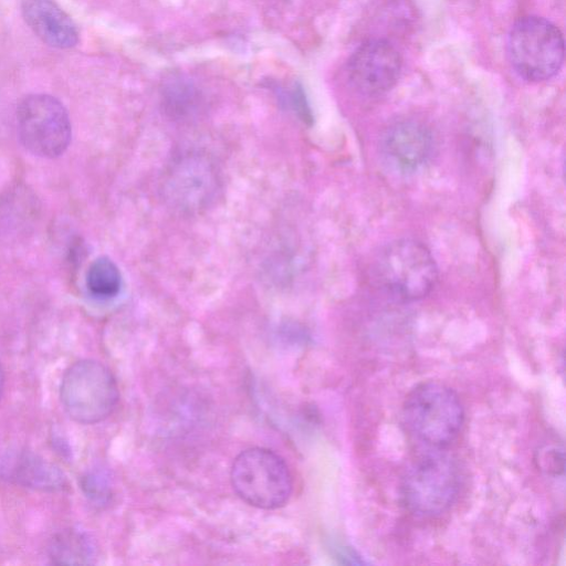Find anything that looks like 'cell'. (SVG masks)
Here are the masks:
<instances>
[{
    "mask_svg": "<svg viewBox=\"0 0 566 566\" xmlns=\"http://www.w3.org/2000/svg\"><path fill=\"white\" fill-rule=\"evenodd\" d=\"M460 490V471L446 448H422L403 470L400 492L406 507L417 516L444 513Z\"/></svg>",
    "mask_w": 566,
    "mask_h": 566,
    "instance_id": "1",
    "label": "cell"
},
{
    "mask_svg": "<svg viewBox=\"0 0 566 566\" xmlns=\"http://www.w3.org/2000/svg\"><path fill=\"white\" fill-rule=\"evenodd\" d=\"M49 556L57 565H87L94 562L95 546L86 533L64 530L52 537Z\"/></svg>",
    "mask_w": 566,
    "mask_h": 566,
    "instance_id": "14",
    "label": "cell"
},
{
    "mask_svg": "<svg viewBox=\"0 0 566 566\" xmlns=\"http://www.w3.org/2000/svg\"><path fill=\"white\" fill-rule=\"evenodd\" d=\"M21 12L31 31L44 44L61 50L77 44L75 23L53 0H21Z\"/></svg>",
    "mask_w": 566,
    "mask_h": 566,
    "instance_id": "11",
    "label": "cell"
},
{
    "mask_svg": "<svg viewBox=\"0 0 566 566\" xmlns=\"http://www.w3.org/2000/svg\"><path fill=\"white\" fill-rule=\"evenodd\" d=\"M161 106L167 116L175 120L193 118L202 106V95L189 78H169L161 88Z\"/></svg>",
    "mask_w": 566,
    "mask_h": 566,
    "instance_id": "13",
    "label": "cell"
},
{
    "mask_svg": "<svg viewBox=\"0 0 566 566\" xmlns=\"http://www.w3.org/2000/svg\"><path fill=\"white\" fill-rule=\"evenodd\" d=\"M402 59L396 46L385 39L361 43L347 62L352 86L365 95H380L391 90L401 73Z\"/></svg>",
    "mask_w": 566,
    "mask_h": 566,
    "instance_id": "9",
    "label": "cell"
},
{
    "mask_svg": "<svg viewBox=\"0 0 566 566\" xmlns=\"http://www.w3.org/2000/svg\"><path fill=\"white\" fill-rule=\"evenodd\" d=\"M118 398L116 379L101 361L81 359L63 374L61 403L77 423L94 424L105 420L114 411Z\"/></svg>",
    "mask_w": 566,
    "mask_h": 566,
    "instance_id": "4",
    "label": "cell"
},
{
    "mask_svg": "<svg viewBox=\"0 0 566 566\" xmlns=\"http://www.w3.org/2000/svg\"><path fill=\"white\" fill-rule=\"evenodd\" d=\"M219 189L214 164L198 153L184 154L167 167L161 181L165 200L182 212L206 208Z\"/></svg>",
    "mask_w": 566,
    "mask_h": 566,
    "instance_id": "8",
    "label": "cell"
},
{
    "mask_svg": "<svg viewBox=\"0 0 566 566\" xmlns=\"http://www.w3.org/2000/svg\"><path fill=\"white\" fill-rule=\"evenodd\" d=\"M230 479L242 501L263 510L283 506L293 490L292 475L285 461L265 448L242 451L232 463Z\"/></svg>",
    "mask_w": 566,
    "mask_h": 566,
    "instance_id": "5",
    "label": "cell"
},
{
    "mask_svg": "<svg viewBox=\"0 0 566 566\" xmlns=\"http://www.w3.org/2000/svg\"><path fill=\"white\" fill-rule=\"evenodd\" d=\"M0 475L24 488L46 492L60 491L66 485V478L59 467L31 452L2 457Z\"/></svg>",
    "mask_w": 566,
    "mask_h": 566,
    "instance_id": "12",
    "label": "cell"
},
{
    "mask_svg": "<svg viewBox=\"0 0 566 566\" xmlns=\"http://www.w3.org/2000/svg\"><path fill=\"white\" fill-rule=\"evenodd\" d=\"M402 418L407 431L422 448H446L458 437L464 410L450 387L423 381L407 395Z\"/></svg>",
    "mask_w": 566,
    "mask_h": 566,
    "instance_id": "2",
    "label": "cell"
},
{
    "mask_svg": "<svg viewBox=\"0 0 566 566\" xmlns=\"http://www.w3.org/2000/svg\"><path fill=\"white\" fill-rule=\"evenodd\" d=\"M433 145L431 130L413 119L390 125L381 137L384 155L402 171H413L424 165L432 154Z\"/></svg>",
    "mask_w": 566,
    "mask_h": 566,
    "instance_id": "10",
    "label": "cell"
},
{
    "mask_svg": "<svg viewBox=\"0 0 566 566\" xmlns=\"http://www.w3.org/2000/svg\"><path fill=\"white\" fill-rule=\"evenodd\" d=\"M507 52L513 69L521 77L531 82L545 81L563 65L564 38L547 19L524 17L510 31Z\"/></svg>",
    "mask_w": 566,
    "mask_h": 566,
    "instance_id": "6",
    "label": "cell"
},
{
    "mask_svg": "<svg viewBox=\"0 0 566 566\" xmlns=\"http://www.w3.org/2000/svg\"><path fill=\"white\" fill-rule=\"evenodd\" d=\"M539 465L548 474L558 475L564 472L563 449L548 447L543 450L539 458Z\"/></svg>",
    "mask_w": 566,
    "mask_h": 566,
    "instance_id": "17",
    "label": "cell"
},
{
    "mask_svg": "<svg viewBox=\"0 0 566 566\" xmlns=\"http://www.w3.org/2000/svg\"><path fill=\"white\" fill-rule=\"evenodd\" d=\"M373 272L379 286L400 301L427 296L438 280V269L430 251L413 239L387 244L376 256Z\"/></svg>",
    "mask_w": 566,
    "mask_h": 566,
    "instance_id": "3",
    "label": "cell"
},
{
    "mask_svg": "<svg viewBox=\"0 0 566 566\" xmlns=\"http://www.w3.org/2000/svg\"><path fill=\"white\" fill-rule=\"evenodd\" d=\"M17 130L22 145L43 158L61 156L69 147L72 126L64 105L49 94H30L17 108Z\"/></svg>",
    "mask_w": 566,
    "mask_h": 566,
    "instance_id": "7",
    "label": "cell"
},
{
    "mask_svg": "<svg viewBox=\"0 0 566 566\" xmlns=\"http://www.w3.org/2000/svg\"><path fill=\"white\" fill-rule=\"evenodd\" d=\"M82 488L85 494L97 503L106 502L111 496L109 484L101 473L93 472L83 476Z\"/></svg>",
    "mask_w": 566,
    "mask_h": 566,
    "instance_id": "16",
    "label": "cell"
},
{
    "mask_svg": "<svg viewBox=\"0 0 566 566\" xmlns=\"http://www.w3.org/2000/svg\"><path fill=\"white\" fill-rule=\"evenodd\" d=\"M90 293L101 300L115 297L122 287V274L117 265L107 256L94 260L86 273Z\"/></svg>",
    "mask_w": 566,
    "mask_h": 566,
    "instance_id": "15",
    "label": "cell"
},
{
    "mask_svg": "<svg viewBox=\"0 0 566 566\" xmlns=\"http://www.w3.org/2000/svg\"><path fill=\"white\" fill-rule=\"evenodd\" d=\"M3 386H4V375H3L2 366L0 364V397H1L2 391H3Z\"/></svg>",
    "mask_w": 566,
    "mask_h": 566,
    "instance_id": "18",
    "label": "cell"
}]
</instances>
